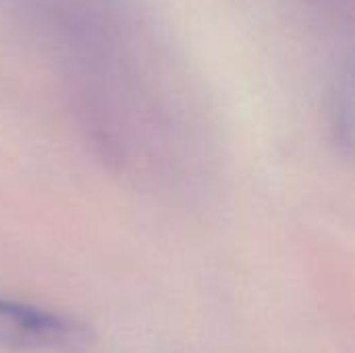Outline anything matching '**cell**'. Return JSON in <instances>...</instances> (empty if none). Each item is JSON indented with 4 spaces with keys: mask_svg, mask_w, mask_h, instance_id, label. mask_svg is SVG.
<instances>
[{
    "mask_svg": "<svg viewBox=\"0 0 355 353\" xmlns=\"http://www.w3.org/2000/svg\"><path fill=\"white\" fill-rule=\"evenodd\" d=\"M94 341L89 325L46 308L0 298V347L15 352L85 350Z\"/></svg>",
    "mask_w": 355,
    "mask_h": 353,
    "instance_id": "6da1fadb",
    "label": "cell"
}]
</instances>
